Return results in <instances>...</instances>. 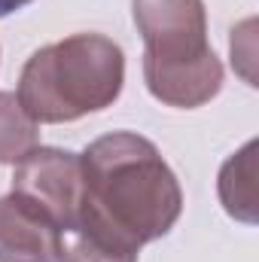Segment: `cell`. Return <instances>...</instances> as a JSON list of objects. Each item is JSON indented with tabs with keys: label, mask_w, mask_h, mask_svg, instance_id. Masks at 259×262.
Instances as JSON below:
<instances>
[{
	"label": "cell",
	"mask_w": 259,
	"mask_h": 262,
	"mask_svg": "<svg viewBox=\"0 0 259 262\" xmlns=\"http://www.w3.org/2000/svg\"><path fill=\"white\" fill-rule=\"evenodd\" d=\"M183 192L159 149L131 131H113L79 156L76 223L61 241H79L137 262V250L171 232Z\"/></svg>",
	"instance_id": "cell-1"
},
{
	"label": "cell",
	"mask_w": 259,
	"mask_h": 262,
	"mask_svg": "<svg viewBox=\"0 0 259 262\" xmlns=\"http://www.w3.org/2000/svg\"><path fill=\"white\" fill-rule=\"evenodd\" d=\"M125 82L122 49L101 34H73L43 46L18 76V104L40 122H73L110 107Z\"/></svg>",
	"instance_id": "cell-2"
},
{
	"label": "cell",
	"mask_w": 259,
	"mask_h": 262,
	"mask_svg": "<svg viewBox=\"0 0 259 262\" xmlns=\"http://www.w3.org/2000/svg\"><path fill=\"white\" fill-rule=\"evenodd\" d=\"M146 55L143 76L168 107H201L223 85V64L207 43L201 0H131Z\"/></svg>",
	"instance_id": "cell-3"
},
{
	"label": "cell",
	"mask_w": 259,
	"mask_h": 262,
	"mask_svg": "<svg viewBox=\"0 0 259 262\" xmlns=\"http://www.w3.org/2000/svg\"><path fill=\"white\" fill-rule=\"evenodd\" d=\"M12 192L37 201L61 229H73L79 204V156L67 149L34 146L21 162H15Z\"/></svg>",
	"instance_id": "cell-4"
},
{
	"label": "cell",
	"mask_w": 259,
	"mask_h": 262,
	"mask_svg": "<svg viewBox=\"0 0 259 262\" xmlns=\"http://www.w3.org/2000/svg\"><path fill=\"white\" fill-rule=\"evenodd\" d=\"M61 229L28 195L0 198V262H58Z\"/></svg>",
	"instance_id": "cell-5"
},
{
	"label": "cell",
	"mask_w": 259,
	"mask_h": 262,
	"mask_svg": "<svg viewBox=\"0 0 259 262\" xmlns=\"http://www.w3.org/2000/svg\"><path fill=\"white\" fill-rule=\"evenodd\" d=\"M253 152H256V143L250 140L220 171V198L226 210L244 223L256 220V159Z\"/></svg>",
	"instance_id": "cell-6"
},
{
	"label": "cell",
	"mask_w": 259,
	"mask_h": 262,
	"mask_svg": "<svg viewBox=\"0 0 259 262\" xmlns=\"http://www.w3.org/2000/svg\"><path fill=\"white\" fill-rule=\"evenodd\" d=\"M40 140L37 122L21 110L12 92H0V162H21Z\"/></svg>",
	"instance_id": "cell-7"
},
{
	"label": "cell",
	"mask_w": 259,
	"mask_h": 262,
	"mask_svg": "<svg viewBox=\"0 0 259 262\" xmlns=\"http://www.w3.org/2000/svg\"><path fill=\"white\" fill-rule=\"evenodd\" d=\"M31 0H0V18L3 15H12V12H18V9H25Z\"/></svg>",
	"instance_id": "cell-8"
}]
</instances>
